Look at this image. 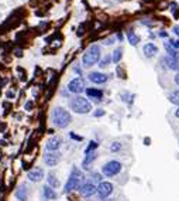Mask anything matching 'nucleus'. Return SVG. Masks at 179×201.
Segmentation results:
<instances>
[{
	"label": "nucleus",
	"instance_id": "nucleus-19",
	"mask_svg": "<svg viewBox=\"0 0 179 201\" xmlns=\"http://www.w3.org/2000/svg\"><path fill=\"white\" fill-rule=\"evenodd\" d=\"M128 40H130V43L133 44V45H137L138 41H140V37H138L134 31H128Z\"/></svg>",
	"mask_w": 179,
	"mask_h": 201
},
{
	"label": "nucleus",
	"instance_id": "nucleus-20",
	"mask_svg": "<svg viewBox=\"0 0 179 201\" xmlns=\"http://www.w3.org/2000/svg\"><path fill=\"white\" fill-rule=\"evenodd\" d=\"M48 184H49V185H52V188H56V187L59 185V181L56 180V177H55V176H54L52 173H51V174L48 176Z\"/></svg>",
	"mask_w": 179,
	"mask_h": 201
},
{
	"label": "nucleus",
	"instance_id": "nucleus-18",
	"mask_svg": "<svg viewBox=\"0 0 179 201\" xmlns=\"http://www.w3.org/2000/svg\"><path fill=\"white\" fill-rule=\"evenodd\" d=\"M17 197H18V200H20V201H26V200H27V190H26V187L18 188V191H17Z\"/></svg>",
	"mask_w": 179,
	"mask_h": 201
},
{
	"label": "nucleus",
	"instance_id": "nucleus-13",
	"mask_svg": "<svg viewBox=\"0 0 179 201\" xmlns=\"http://www.w3.org/2000/svg\"><path fill=\"white\" fill-rule=\"evenodd\" d=\"M85 153H86V157H85V160H83V167L86 168L95 159L98 157V153H96V149H95V150H87L86 149V152Z\"/></svg>",
	"mask_w": 179,
	"mask_h": 201
},
{
	"label": "nucleus",
	"instance_id": "nucleus-10",
	"mask_svg": "<svg viewBox=\"0 0 179 201\" xmlns=\"http://www.w3.org/2000/svg\"><path fill=\"white\" fill-rule=\"evenodd\" d=\"M44 177V171L43 168H31L30 171H28V179L31 180V181H41Z\"/></svg>",
	"mask_w": 179,
	"mask_h": 201
},
{
	"label": "nucleus",
	"instance_id": "nucleus-24",
	"mask_svg": "<svg viewBox=\"0 0 179 201\" xmlns=\"http://www.w3.org/2000/svg\"><path fill=\"white\" fill-rule=\"evenodd\" d=\"M171 45L174 47V48H179V40H171Z\"/></svg>",
	"mask_w": 179,
	"mask_h": 201
},
{
	"label": "nucleus",
	"instance_id": "nucleus-15",
	"mask_svg": "<svg viewBox=\"0 0 179 201\" xmlns=\"http://www.w3.org/2000/svg\"><path fill=\"white\" fill-rule=\"evenodd\" d=\"M142 51H144V55L145 57H154V55L158 53V48L154 45V44H145L144 45V48H142Z\"/></svg>",
	"mask_w": 179,
	"mask_h": 201
},
{
	"label": "nucleus",
	"instance_id": "nucleus-1",
	"mask_svg": "<svg viewBox=\"0 0 179 201\" xmlns=\"http://www.w3.org/2000/svg\"><path fill=\"white\" fill-rule=\"evenodd\" d=\"M99 60H100V47L98 44H93L85 53L83 58H82V62H83L85 67H92L95 64H98Z\"/></svg>",
	"mask_w": 179,
	"mask_h": 201
},
{
	"label": "nucleus",
	"instance_id": "nucleus-22",
	"mask_svg": "<svg viewBox=\"0 0 179 201\" xmlns=\"http://www.w3.org/2000/svg\"><path fill=\"white\" fill-rule=\"evenodd\" d=\"M121 57H123V50L117 48L116 51H114V54H113V61H114V62H119V61L121 60Z\"/></svg>",
	"mask_w": 179,
	"mask_h": 201
},
{
	"label": "nucleus",
	"instance_id": "nucleus-8",
	"mask_svg": "<svg viewBox=\"0 0 179 201\" xmlns=\"http://www.w3.org/2000/svg\"><path fill=\"white\" fill-rule=\"evenodd\" d=\"M81 194L83 197H90L93 196L95 193H96V190H98V187L93 184V183H90V181H86V183H83V184L81 185Z\"/></svg>",
	"mask_w": 179,
	"mask_h": 201
},
{
	"label": "nucleus",
	"instance_id": "nucleus-14",
	"mask_svg": "<svg viewBox=\"0 0 179 201\" xmlns=\"http://www.w3.org/2000/svg\"><path fill=\"white\" fill-rule=\"evenodd\" d=\"M164 61L167 62V65H168L171 70L179 71V57H167Z\"/></svg>",
	"mask_w": 179,
	"mask_h": 201
},
{
	"label": "nucleus",
	"instance_id": "nucleus-28",
	"mask_svg": "<svg viewBox=\"0 0 179 201\" xmlns=\"http://www.w3.org/2000/svg\"><path fill=\"white\" fill-rule=\"evenodd\" d=\"M103 113H104L103 111H99V112H95V116H102Z\"/></svg>",
	"mask_w": 179,
	"mask_h": 201
},
{
	"label": "nucleus",
	"instance_id": "nucleus-4",
	"mask_svg": "<svg viewBox=\"0 0 179 201\" xmlns=\"http://www.w3.org/2000/svg\"><path fill=\"white\" fill-rule=\"evenodd\" d=\"M69 105H71V109L73 112H76V113H87L92 109V105L87 102L85 98H82V96L73 98Z\"/></svg>",
	"mask_w": 179,
	"mask_h": 201
},
{
	"label": "nucleus",
	"instance_id": "nucleus-6",
	"mask_svg": "<svg viewBox=\"0 0 179 201\" xmlns=\"http://www.w3.org/2000/svg\"><path fill=\"white\" fill-rule=\"evenodd\" d=\"M114 190V185L112 184V183H109V181H102V183H99L98 185V194L102 198H104V197H109L112 193H113Z\"/></svg>",
	"mask_w": 179,
	"mask_h": 201
},
{
	"label": "nucleus",
	"instance_id": "nucleus-30",
	"mask_svg": "<svg viewBox=\"0 0 179 201\" xmlns=\"http://www.w3.org/2000/svg\"><path fill=\"white\" fill-rule=\"evenodd\" d=\"M174 31H175V33H176V34H178V36H179V27H175V30H174Z\"/></svg>",
	"mask_w": 179,
	"mask_h": 201
},
{
	"label": "nucleus",
	"instance_id": "nucleus-16",
	"mask_svg": "<svg viewBox=\"0 0 179 201\" xmlns=\"http://www.w3.org/2000/svg\"><path fill=\"white\" fill-rule=\"evenodd\" d=\"M44 196L47 197L48 200H55V198H56V193H55L51 187L45 185V187H44Z\"/></svg>",
	"mask_w": 179,
	"mask_h": 201
},
{
	"label": "nucleus",
	"instance_id": "nucleus-17",
	"mask_svg": "<svg viewBox=\"0 0 179 201\" xmlns=\"http://www.w3.org/2000/svg\"><path fill=\"white\" fill-rule=\"evenodd\" d=\"M86 93L89 95V96H92V98H96V99H102V96H103V92L100 91V89H86Z\"/></svg>",
	"mask_w": 179,
	"mask_h": 201
},
{
	"label": "nucleus",
	"instance_id": "nucleus-12",
	"mask_svg": "<svg viewBox=\"0 0 179 201\" xmlns=\"http://www.w3.org/2000/svg\"><path fill=\"white\" fill-rule=\"evenodd\" d=\"M89 79L92 82H95V84H104L107 81V75H104L102 72H92L89 75Z\"/></svg>",
	"mask_w": 179,
	"mask_h": 201
},
{
	"label": "nucleus",
	"instance_id": "nucleus-3",
	"mask_svg": "<svg viewBox=\"0 0 179 201\" xmlns=\"http://www.w3.org/2000/svg\"><path fill=\"white\" fill-rule=\"evenodd\" d=\"M52 122L58 128H66L71 123V115L68 111L62 108H55L52 112Z\"/></svg>",
	"mask_w": 179,
	"mask_h": 201
},
{
	"label": "nucleus",
	"instance_id": "nucleus-26",
	"mask_svg": "<svg viewBox=\"0 0 179 201\" xmlns=\"http://www.w3.org/2000/svg\"><path fill=\"white\" fill-rule=\"evenodd\" d=\"M117 149H120V143H114L113 146H112V150L114 152V150H117Z\"/></svg>",
	"mask_w": 179,
	"mask_h": 201
},
{
	"label": "nucleus",
	"instance_id": "nucleus-27",
	"mask_svg": "<svg viewBox=\"0 0 179 201\" xmlns=\"http://www.w3.org/2000/svg\"><path fill=\"white\" fill-rule=\"evenodd\" d=\"M31 108H33V102H27V105H26V109H27V111H31Z\"/></svg>",
	"mask_w": 179,
	"mask_h": 201
},
{
	"label": "nucleus",
	"instance_id": "nucleus-21",
	"mask_svg": "<svg viewBox=\"0 0 179 201\" xmlns=\"http://www.w3.org/2000/svg\"><path fill=\"white\" fill-rule=\"evenodd\" d=\"M169 101L172 103H176V105H179V91H175V92L169 93Z\"/></svg>",
	"mask_w": 179,
	"mask_h": 201
},
{
	"label": "nucleus",
	"instance_id": "nucleus-29",
	"mask_svg": "<svg viewBox=\"0 0 179 201\" xmlns=\"http://www.w3.org/2000/svg\"><path fill=\"white\" fill-rule=\"evenodd\" d=\"M175 81H176V84H178V85H179V74H178V75H176V76H175Z\"/></svg>",
	"mask_w": 179,
	"mask_h": 201
},
{
	"label": "nucleus",
	"instance_id": "nucleus-7",
	"mask_svg": "<svg viewBox=\"0 0 179 201\" xmlns=\"http://www.w3.org/2000/svg\"><path fill=\"white\" fill-rule=\"evenodd\" d=\"M68 89L73 93H81L85 91V81L82 79V78H75V79H72L69 82V85H68Z\"/></svg>",
	"mask_w": 179,
	"mask_h": 201
},
{
	"label": "nucleus",
	"instance_id": "nucleus-11",
	"mask_svg": "<svg viewBox=\"0 0 179 201\" xmlns=\"http://www.w3.org/2000/svg\"><path fill=\"white\" fill-rule=\"evenodd\" d=\"M61 137H58V136H55V137H52V139H49L48 142H47V149H48L49 152H55V150H58L61 147Z\"/></svg>",
	"mask_w": 179,
	"mask_h": 201
},
{
	"label": "nucleus",
	"instance_id": "nucleus-31",
	"mask_svg": "<svg viewBox=\"0 0 179 201\" xmlns=\"http://www.w3.org/2000/svg\"><path fill=\"white\" fill-rule=\"evenodd\" d=\"M175 115H176V116L179 118V109H176V112H175Z\"/></svg>",
	"mask_w": 179,
	"mask_h": 201
},
{
	"label": "nucleus",
	"instance_id": "nucleus-2",
	"mask_svg": "<svg viewBox=\"0 0 179 201\" xmlns=\"http://www.w3.org/2000/svg\"><path fill=\"white\" fill-rule=\"evenodd\" d=\"M82 184H83V174L78 168H73L65 184V193H71V191L78 190V188H81Z\"/></svg>",
	"mask_w": 179,
	"mask_h": 201
},
{
	"label": "nucleus",
	"instance_id": "nucleus-5",
	"mask_svg": "<svg viewBox=\"0 0 179 201\" xmlns=\"http://www.w3.org/2000/svg\"><path fill=\"white\" fill-rule=\"evenodd\" d=\"M103 174L106 177H113L116 174H119L121 171V164L119 162H116V160H112V162H109L103 166Z\"/></svg>",
	"mask_w": 179,
	"mask_h": 201
},
{
	"label": "nucleus",
	"instance_id": "nucleus-23",
	"mask_svg": "<svg viewBox=\"0 0 179 201\" xmlns=\"http://www.w3.org/2000/svg\"><path fill=\"white\" fill-rule=\"evenodd\" d=\"M92 179L95 180V181H99V183H102V176L99 173H93L92 174Z\"/></svg>",
	"mask_w": 179,
	"mask_h": 201
},
{
	"label": "nucleus",
	"instance_id": "nucleus-9",
	"mask_svg": "<svg viewBox=\"0 0 179 201\" xmlns=\"http://www.w3.org/2000/svg\"><path fill=\"white\" fill-rule=\"evenodd\" d=\"M44 160H45V163L48 164V166H56L58 162L61 160V154L59 153H55V152H49L44 156Z\"/></svg>",
	"mask_w": 179,
	"mask_h": 201
},
{
	"label": "nucleus",
	"instance_id": "nucleus-25",
	"mask_svg": "<svg viewBox=\"0 0 179 201\" xmlns=\"http://www.w3.org/2000/svg\"><path fill=\"white\" fill-rule=\"evenodd\" d=\"M109 61H110V58H109V55H107V57H106V58H104V60L102 61V62H100V64H99V65L102 67V68H104V67L107 65V62H109Z\"/></svg>",
	"mask_w": 179,
	"mask_h": 201
}]
</instances>
